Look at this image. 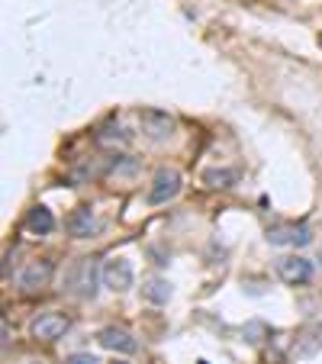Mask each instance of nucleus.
Instances as JSON below:
<instances>
[{
    "mask_svg": "<svg viewBox=\"0 0 322 364\" xmlns=\"http://www.w3.org/2000/svg\"><path fill=\"white\" fill-rule=\"evenodd\" d=\"M97 278H103V268H97L93 258H81L75 274H71V290L84 300H93L97 296Z\"/></svg>",
    "mask_w": 322,
    "mask_h": 364,
    "instance_id": "1",
    "label": "nucleus"
},
{
    "mask_svg": "<svg viewBox=\"0 0 322 364\" xmlns=\"http://www.w3.org/2000/svg\"><path fill=\"white\" fill-rule=\"evenodd\" d=\"M181 194V171L178 168H158L148 187V200L152 204H168Z\"/></svg>",
    "mask_w": 322,
    "mask_h": 364,
    "instance_id": "2",
    "label": "nucleus"
},
{
    "mask_svg": "<svg viewBox=\"0 0 322 364\" xmlns=\"http://www.w3.org/2000/svg\"><path fill=\"white\" fill-rule=\"evenodd\" d=\"M29 329H33L36 339H43V342H59L61 335H65V332L71 329V319H68L65 313H55V310H52V313H39V316H36Z\"/></svg>",
    "mask_w": 322,
    "mask_h": 364,
    "instance_id": "3",
    "label": "nucleus"
},
{
    "mask_svg": "<svg viewBox=\"0 0 322 364\" xmlns=\"http://www.w3.org/2000/svg\"><path fill=\"white\" fill-rule=\"evenodd\" d=\"M52 274H55V264L49 258H33V261L23 264V271L17 274V280L23 290H39L52 280Z\"/></svg>",
    "mask_w": 322,
    "mask_h": 364,
    "instance_id": "4",
    "label": "nucleus"
},
{
    "mask_svg": "<svg viewBox=\"0 0 322 364\" xmlns=\"http://www.w3.org/2000/svg\"><path fill=\"white\" fill-rule=\"evenodd\" d=\"M268 242L271 245H309L313 242V232H309V226H303V222H284V226H271L268 229Z\"/></svg>",
    "mask_w": 322,
    "mask_h": 364,
    "instance_id": "5",
    "label": "nucleus"
},
{
    "mask_svg": "<svg viewBox=\"0 0 322 364\" xmlns=\"http://www.w3.org/2000/svg\"><path fill=\"white\" fill-rule=\"evenodd\" d=\"M103 284L113 290V294H123V290L132 287V264L126 258H110L103 264Z\"/></svg>",
    "mask_w": 322,
    "mask_h": 364,
    "instance_id": "6",
    "label": "nucleus"
},
{
    "mask_svg": "<svg viewBox=\"0 0 322 364\" xmlns=\"http://www.w3.org/2000/svg\"><path fill=\"white\" fill-rule=\"evenodd\" d=\"M277 274L284 284H306V280L313 278V261L300 258V255H290V258H280L277 261Z\"/></svg>",
    "mask_w": 322,
    "mask_h": 364,
    "instance_id": "7",
    "label": "nucleus"
},
{
    "mask_svg": "<svg viewBox=\"0 0 322 364\" xmlns=\"http://www.w3.org/2000/svg\"><path fill=\"white\" fill-rule=\"evenodd\" d=\"M97 342H100L103 348H110V351H119V355H132L139 348L136 339H132V332L123 329V326H107V329H100Z\"/></svg>",
    "mask_w": 322,
    "mask_h": 364,
    "instance_id": "8",
    "label": "nucleus"
},
{
    "mask_svg": "<svg viewBox=\"0 0 322 364\" xmlns=\"http://www.w3.org/2000/svg\"><path fill=\"white\" fill-rule=\"evenodd\" d=\"M68 232L75 238H91L97 232V216H93L91 206H77L68 216Z\"/></svg>",
    "mask_w": 322,
    "mask_h": 364,
    "instance_id": "9",
    "label": "nucleus"
},
{
    "mask_svg": "<svg viewBox=\"0 0 322 364\" xmlns=\"http://www.w3.org/2000/svg\"><path fill=\"white\" fill-rule=\"evenodd\" d=\"M142 126H145V132L152 139H168L171 136V129H174V123H171V116L168 113H158V110H142Z\"/></svg>",
    "mask_w": 322,
    "mask_h": 364,
    "instance_id": "10",
    "label": "nucleus"
},
{
    "mask_svg": "<svg viewBox=\"0 0 322 364\" xmlns=\"http://www.w3.org/2000/svg\"><path fill=\"white\" fill-rule=\"evenodd\" d=\"M52 229H55V216H52L49 206H33V210L26 213V232H33V236H49Z\"/></svg>",
    "mask_w": 322,
    "mask_h": 364,
    "instance_id": "11",
    "label": "nucleus"
},
{
    "mask_svg": "<svg viewBox=\"0 0 322 364\" xmlns=\"http://www.w3.org/2000/svg\"><path fill=\"white\" fill-rule=\"evenodd\" d=\"M142 296L148 300V303H168L171 300V284L168 280H161V278H148L142 284Z\"/></svg>",
    "mask_w": 322,
    "mask_h": 364,
    "instance_id": "12",
    "label": "nucleus"
},
{
    "mask_svg": "<svg viewBox=\"0 0 322 364\" xmlns=\"http://www.w3.org/2000/svg\"><path fill=\"white\" fill-rule=\"evenodd\" d=\"M204 181L210 187H229L232 181H236V174H232V171H206Z\"/></svg>",
    "mask_w": 322,
    "mask_h": 364,
    "instance_id": "13",
    "label": "nucleus"
},
{
    "mask_svg": "<svg viewBox=\"0 0 322 364\" xmlns=\"http://www.w3.org/2000/svg\"><path fill=\"white\" fill-rule=\"evenodd\" d=\"M68 364H100V361H97L93 355H84V351H77V355L68 358Z\"/></svg>",
    "mask_w": 322,
    "mask_h": 364,
    "instance_id": "14",
    "label": "nucleus"
},
{
    "mask_svg": "<svg viewBox=\"0 0 322 364\" xmlns=\"http://www.w3.org/2000/svg\"><path fill=\"white\" fill-rule=\"evenodd\" d=\"M116 364H123V361H116Z\"/></svg>",
    "mask_w": 322,
    "mask_h": 364,
    "instance_id": "15",
    "label": "nucleus"
}]
</instances>
